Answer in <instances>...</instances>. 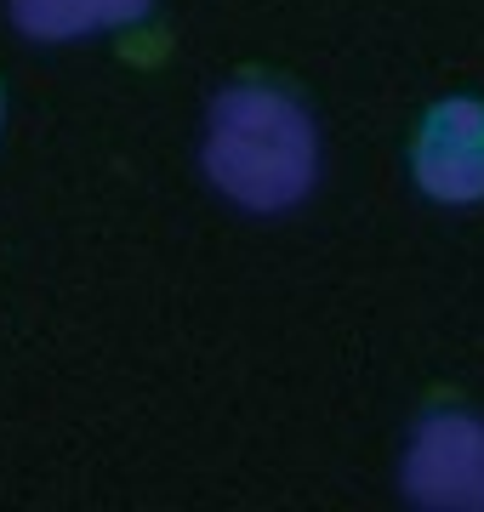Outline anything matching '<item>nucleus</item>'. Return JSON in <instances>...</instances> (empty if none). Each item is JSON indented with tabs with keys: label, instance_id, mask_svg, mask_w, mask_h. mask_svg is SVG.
Segmentation results:
<instances>
[{
	"label": "nucleus",
	"instance_id": "1",
	"mask_svg": "<svg viewBox=\"0 0 484 512\" xmlns=\"http://www.w3.org/2000/svg\"><path fill=\"white\" fill-rule=\"evenodd\" d=\"M200 171L251 217L297 211L319 183V126L280 74H234L205 109Z\"/></svg>",
	"mask_w": 484,
	"mask_h": 512
},
{
	"label": "nucleus",
	"instance_id": "2",
	"mask_svg": "<svg viewBox=\"0 0 484 512\" xmlns=\"http://www.w3.org/2000/svg\"><path fill=\"white\" fill-rule=\"evenodd\" d=\"M399 490L422 507L484 512V416L456 410V404L428 410L405 439Z\"/></svg>",
	"mask_w": 484,
	"mask_h": 512
},
{
	"label": "nucleus",
	"instance_id": "3",
	"mask_svg": "<svg viewBox=\"0 0 484 512\" xmlns=\"http://www.w3.org/2000/svg\"><path fill=\"white\" fill-rule=\"evenodd\" d=\"M410 177L433 205H484V97L450 92L410 131Z\"/></svg>",
	"mask_w": 484,
	"mask_h": 512
},
{
	"label": "nucleus",
	"instance_id": "4",
	"mask_svg": "<svg viewBox=\"0 0 484 512\" xmlns=\"http://www.w3.org/2000/svg\"><path fill=\"white\" fill-rule=\"evenodd\" d=\"M154 12V0H6V18L23 40L63 46V40H92L109 29H131Z\"/></svg>",
	"mask_w": 484,
	"mask_h": 512
},
{
	"label": "nucleus",
	"instance_id": "5",
	"mask_svg": "<svg viewBox=\"0 0 484 512\" xmlns=\"http://www.w3.org/2000/svg\"><path fill=\"white\" fill-rule=\"evenodd\" d=\"M0 131H6V86H0Z\"/></svg>",
	"mask_w": 484,
	"mask_h": 512
}]
</instances>
